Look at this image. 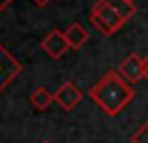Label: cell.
<instances>
[{
	"instance_id": "cell-3",
	"label": "cell",
	"mask_w": 148,
	"mask_h": 143,
	"mask_svg": "<svg viewBox=\"0 0 148 143\" xmlns=\"http://www.w3.org/2000/svg\"><path fill=\"white\" fill-rule=\"evenodd\" d=\"M23 72V64L0 43V93Z\"/></svg>"
},
{
	"instance_id": "cell-15",
	"label": "cell",
	"mask_w": 148,
	"mask_h": 143,
	"mask_svg": "<svg viewBox=\"0 0 148 143\" xmlns=\"http://www.w3.org/2000/svg\"><path fill=\"white\" fill-rule=\"evenodd\" d=\"M129 2H134V0H129Z\"/></svg>"
},
{
	"instance_id": "cell-8",
	"label": "cell",
	"mask_w": 148,
	"mask_h": 143,
	"mask_svg": "<svg viewBox=\"0 0 148 143\" xmlns=\"http://www.w3.org/2000/svg\"><path fill=\"white\" fill-rule=\"evenodd\" d=\"M29 102L38 110H47L50 107V104L53 102V93H50L45 86H38L36 90L29 95Z\"/></svg>"
},
{
	"instance_id": "cell-4",
	"label": "cell",
	"mask_w": 148,
	"mask_h": 143,
	"mask_svg": "<svg viewBox=\"0 0 148 143\" xmlns=\"http://www.w3.org/2000/svg\"><path fill=\"white\" fill-rule=\"evenodd\" d=\"M81 100H83V93H81V90L74 85L73 81L62 83L53 91V102L57 105H60L64 110H73L74 107L79 105Z\"/></svg>"
},
{
	"instance_id": "cell-2",
	"label": "cell",
	"mask_w": 148,
	"mask_h": 143,
	"mask_svg": "<svg viewBox=\"0 0 148 143\" xmlns=\"http://www.w3.org/2000/svg\"><path fill=\"white\" fill-rule=\"evenodd\" d=\"M90 21L103 36H112L115 31H119L126 24V21L119 16V12H115L110 5L107 2H103V0H98L91 7Z\"/></svg>"
},
{
	"instance_id": "cell-11",
	"label": "cell",
	"mask_w": 148,
	"mask_h": 143,
	"mask_svg": "<svg viewBox=\"0 0 148 143\" xmlns=\"http://www.w3.org/2000/svg\"><path fill=\"white\" fill-rule=\"evenodd\" d=\"M143 78L148 79V55L143 57Z\"/></svg>"
},
{
	"instance_id": "cell-5",
	"label": "cell",
	"mask_w": 148,
	"mask_h": 143,
	"mask_svg": "<svg viewBox=\"0 0 148 143\" xmlns=\"http://www.w3.org/2000/svg\"><path fill=\"white\" fill-rule=\"evenodd\" d=\"M69 48L71 47H69V43L66 40V35L60 30H52L48 35L41 40V50L47 55H50L53 60H59Z\"/></svg>"
},
{
	"instance_id": "cell-13",
	"label": "cell",
	"mask_w": 148,
	"mask_h": 143,
	"mask_svg": "<svg viewBox=\"0 0 148 143\" xmlns=\"http://www.w3.org/2000/svg\"><path fill=\"white\" fill-rule=\"evenodd\" d=\"M52 0H33V3H36L38 7H47Z\"/></svg>"
},
{
	"instance_id": "cell-9",
	"label": "cell",
	"mask_w": 148,
	"mask_h": 143,
	"mask_svg": "<svg viewBox=\"0 0 148 143\" xmlns=\"http://www.w3.org/2000/svg\"><path fill=\"white\" fill-rule=\"evenodd\" d=\"M110 5L115 12H119V16L127 23L134 14H136V5L134 2H129V0H103Z\"/></svg>"
},
{
	"instance_id": "cell-12",
	"label": "cell",
	"mask_w": 148,
	"mask_h": 143,
	"mask_svg": "<svg viewBox=\"0 0 148 143\" xmlns=\"http://www.w3.org/2000/svg\"><path fill=\"white\" fill-rule=\"evenodd\" d=\"M12 2H14V0H0V14H2V12H3L10 3H12Z\"/></svg>"
},
{
	"instance_id": "cell-1",
	"label": "cell",
	"mask_w": 148,
	"mask_h": 143,
	"mask_svg": "<svg viewBox=\"0 0 148 143\" xmlns=\"http://www.w3.org/2000/svg\"><path fill=\"white\" fill-rule=\"evenodd\" d=\"M129 85L131 83H127L119 71H109L102 76L98 83L91 86L90 97L107 116L114 117L134 98V90Z\"/></svg>"
},
{
	"instance_id": "cell-7",
	"label": "cell",
	"mask_w": 148,
	"mask_h": 143,
	"mask_svg": "<svg viewBox=\"0 0 148 143\" xmlns=\"http://www.w3.org/2000/svg\"><path fill=\"white\" fill-rule=\"evenodd\" d=\"M64 35H66V40H67V43H69V47H71L73 50H79V48L90 40V33L84 30V26H83L81 23H73V24H69L67 30L64 31Z\"/></svg>"
},
{
	"instance_id": "cell-6",
	"label": "cell",
	"mask_w": 148,
	"mask_h": 143,
	"mask_svg": "<svg viewBox=\"0 0 148 143\" xmlns=\"http://www.w3.org/2000/svg\"><path fill=\"white\" fill-rule=\"evenodd\" d=\"M119 74L131 85L141 81L143 78V59L138 54H129L121 64H119Z\"/></svg>"
},
{
	"instance_id": "cell-14",
	"label": "cell",
	"mask_w": 148,
	"mask_h": 143,
	"mask_svg": "<svg viewBox=\"0 0 148 143\" xmlns=\"http://www.w3.org/2000/svg\"><path fill=\"white\" fill-rule=\"evenodd\" d=\"M41 143H50V142H41Z\"/></svg>"
},
{
	"instance_id": "cell-10",
	"label": "cell",
	"mask_w": 148,
	"mask_h": 143,
	"mask_svg": "<svg viewBox=\"0 0 148 143\" xmlns=\"http://www.w3.org/2000/svg\"><path fill=\"white\" fill-rule=\"evenodd\" d=\"M131 142L133 143H148V119L133 133Z\"/></svg>"
}]
</instances>
